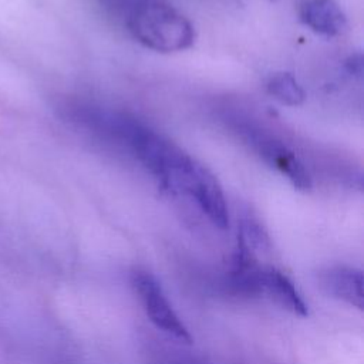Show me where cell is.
Instances as JSON below:
<instances>
[{"label": "cell", "instance_id": "obj_7", "mask_svg": "<svg viewBox=\"0 0 364 364\" xmlns=\"http://www.w3.org/2000/svg\"><path fill=\"white\" fill-rule=\"evenodd\" d=\"M299 16L311 31L326 37H336L347 27V17L337 0H303Z\"/></svg>", "mask_w": 364, "mask_h": 364}, {"label": "cell", "instance_id": "obj_8", "mask_svg": "<svg viewBox=\"0 0 364 364\" xmlns=\"http://www.w3.org/2000/svg\"><path fill=\"white\" fill-rule=\"evenodd\" d=\"M262 289L279 306L296 316H307V304L294 287L293 282L279 269L267 266L262 269Z\"/></svg>", "mask_w": 364, "mask_h": 364}, {"label": "cell", "instance_id": "obj_2", "mask_svg": "<svg viewBox=\"0 0 364 364\" xmlns=\"http://www.w3.org/2000/svg\"><path fill=\"white\" fill-rule=\"evenodd\" d=\"M128 34L156 53H178L195 41L189 18L166 0H101Z\"/></svg>", "mask_w": 364, "mask_h": 364}, {"label": "cell", "instance_id": "obj_4", "mask_svg": "<svg viewBox=\"0 0 364 364\" xmlns=\"http://www.w3.org/2000/svg\"><path fill=\"white\" fill-rule=\"evenodd\" d=\"M131 286L138 296L149 320L162 331L182 343H192L188 327L172 309L156 277L145 269L135 267L129 276Z\"/></svg>", "mask_w": 364, "mask_h": 364}, {"label": "cell", "instance_id": "obj_6", "mask_svg": "<svg viewBox=\"0 0 364 364\" xmlns=\"http://www.w3.org/2000/svg\"><path fill=\"white\" fill-rule=\"evenodd\" d=\"M321 289L330 296L363 310L364 279L363 272L350 266H331L318 273Z\"/></svg>", "mask_w": 364, "mask_h": 364}, {"label": "cell", "instance_id": "obj_9", "mask_svg": "<svg viewBox=\"0 0 364 364\" xmlns=\"http://www.w3.org/2000/svg\"><path fill=\"white\" fill-rule=\"evenodd\" d=\"M267 94L287 107H299L306 100V92L297 78L287 71L272 74L266 81Z\"/></svg>", "mask_w": 364, "mask_h": 364}, {"label": "cell", "instance_id": "obj_3", "mask_svg": "<svg viewBox=\"0 0 364 364\" xmlns=\"http://www.w3.org/2000/svg\"><path fill=\"white\" fill-rule=\"evenodd\" d=\"M225 118L232 132L242 141L243 145L259 156L260 161L279 172L296 189H311V175L304 162L279 135L240 112H229Z\"/></svg>", "mask_w": 364, "mask_h": 364}, {"label": "cell", "instance_id": "obj_5", "mask_svg": "<svg viewBox=\"0 0 364 364\" xmlns=\"http://www.w3.org/2000/svg\"><path fill=\"white\" fill-rule=\"evenodd\" d=\"M262 269L257 264L253 250L237 236L236 247L232 255L230 267L223 279V289L235 297L252 299L263 294Z\"/></svg>", "mask_w": 364, "mask_h": 364}, {"label": "cell", "instance_id": "obj_1", "mask_svg": "<svg viewBox=\"0 0 364 364\" xmlns=\"http://www.w3.org/2000/svg\"><path fill=\"white\" fill-rule=\"evenodd\" d=\"M61 114L77 127L124 148L162 189L195 202L216 228H229L226 198L215 175L146 122L124 111L77 100L65 101Z\"/></svg>", "mask_w": 364, "mask_h": 364}]
</instances>
